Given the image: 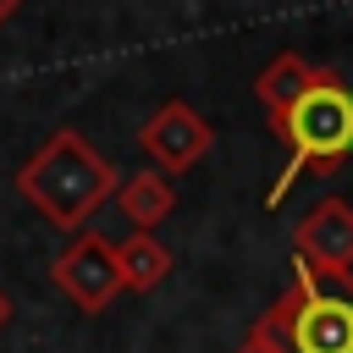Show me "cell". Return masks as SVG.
<instances>
[{"label": "cell", "mask_w": 353, "mask_h": 353, "mask_svg": "<svg viewBox=\"0 0 353 353\" xmlns=\"http://www.w3.org/2000/svg\"><path fill=\"white\" fill-rule=\"evenodd\" d=\"M50 276H55V287H61L83 314H99V309H110V298L121 292L116 243L99 237V232H77V237L50 259Z\"/></svg>", "instance_id": "obj_4"}, {"label": "cell", "mask_w": 353, "mask_h": 353, "mask_svg": "<svg viewBox=\"0 0 353 353\" xmlns=\"http://www.w3.org/2000/svg\"><path fill=\"white\" fill-rule=\"evenodd\" d=\"M116 259H121V287L132 292H154L171 276V248L154 232H132L127 243H116Z\"/></svg>", "instance_id": "obj_9"}, {"label": "cell", "mask_w": 353, "mask_h": 353, "mask_svg": "<svg viewBox=\"0 0 353 353\" xmlns=\"http://www.w3.org/2000/svg\"><path fill=\"white\" fill-rule=\"evenodd\" d=\"M237 353H276V347H270V342H265V336H254V331H248V342H243V347H237Z\"/></svg>", "instance_id": "obj_10"}, {"label": "cell", "mask_w": 353, "mask_h": 353, "mask_svg": "<svg viewBox=\"0 0 353 353\" xmlns=\"http://www.w3.org/2000/svg\"><path fill=\"white\" fill-rule=\"evenodd\" d=\"M17 11H22V0H0V28H6V22L17 17Z\"/></svg>", "instance_id": "obj_11"}, {"label": "cell", "mask_w": 353, "mask_h": 353, "mask_svg": "<svg viewBox=\"0 0 353 353\" xmlns=\"http://www.w3.org/2000/svg\"><path fill=\"white\" fill-rule=\"evenodd\" d=\"M116 204H121V215L132 221V232H154V226L176 210V188H171L160 171H132V176H121Z\"/></svg>", "instance_id": "obj_7"}, {"label": "cell", "mask_w": 353, "mask_h": 353, "mask_svg": "<svg viewBox=\"0 0 353 353\" xmlns=\"http://www.w3.org/2000/svg\"><path fill=\"white\" fill-rule=\"evenodd\" d=\"M270 127L287 143V165L265 193V210H281V199L303 182V171H336L353 154V83L336 66H314L309 88L270 116Z\"/></svg>", "instance_id": "obj_2"}, {"label": "cell", "mask_w": 353, "mask_h": 353, "mask_svg": "<svg viewBox=\"0 0 353 353\" xmlns=\"http://www.w3.org/2000/svg\"><path fill=\"white\" fill-rule=\"evenodd\" d=\"M6 325H11V292L0 287V331H6Z\"/></svg>", "instance_id": "obj_12"}, {"label": "cell", "mask_w": 353, "mask_h": 353, "mask_svg": "<svg viewBox=\"0 0 353 353\" xmlns=\"http://www.w3.org/2000/svg\"><path fill=\"white\" fill-rule=\"evenodd\" d=\"M121 171L77 132V127H55L22 165H17V193L61 232H88V221L99 215L105 199H116Z\"/></svg>", "instance_id": "obj_1"}, {"label": "cell", "mask_w": 353, "mask_h": 353, "mask_svg": "<svg viewBox=\"0 0 353 353\" xmlns=\"http://www.w3.org/2000/svg\"><path fill=\"white\" fill-rule=\"evenodd\" d=\"M138 143H143V154L154 160V171L165 176H182V171H193L204 154H210V143H215V132H210V121L188 105V99H165L149 121H143V132H138Z\"/></svg>", "instance_id": "obj_5"}, {"label": "cell", "mask_w": 353, "mask_h": 353, "mask_svg": "<svg viewBox=\"0 0 353 353\" xmlns=\"http://www.w3.org/2000/svg\"><path fill=\"white\" fill-rule=\"evenodd\" d=\"M309 77H314V66H309L298 50H281V55H270V66L254 77V99L265 105V116H281V110L309 88Z\"/></svg>", "instance_id": "obj_8"}, {"label": "cell", "mask_w": 353, "mask_h": 353, "mask_svg": "<svg viewBox=\"0 0 353 353\" xmlns=\"http://www.w3.org/2000/svg\"><path fill=\"white\" fill-rule=\"evenodd\" d=\"M292 254L303 270L314 276H353V204L347 199H320L298 232H292Z\"/></svg>", "instance_id": "obj_6"}, {"label": "cell", "mask_w": 353, "mask_h": 353, "mask_svg": "<svg viewBox=\"0 0 353 353\" xmlns=\"http://www.w3.org/2000/svg\"><path fill=\"white\" fill-rule=\"evenodd\" d=\"M276 353H353V276H314L298 265L292 287L248 325Z\"/></svg>", "instance_id": "obj_3"}]
</instances>
